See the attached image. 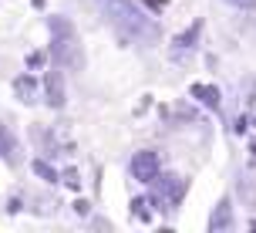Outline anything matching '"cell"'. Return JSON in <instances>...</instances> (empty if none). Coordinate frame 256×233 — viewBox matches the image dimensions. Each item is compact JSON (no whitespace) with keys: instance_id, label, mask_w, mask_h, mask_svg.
I'll return each mask as SVG.
<instances>
[{"instance_id":"6da1fadb","label":"cell","mask_w":256,"mask_h":233,"mask_svg":"<svg viewBox=\"0 0 256 233\" xmlns=\"http://www.w3.org/2000/svg\"><path fill=\"white\" fill-rule=\"evenodd\" d=\"M88 4L102 14L125 41H138V44L158 41V24L148 21V14H142L132 0H88Z\"/></svg>"},{"instance_id":"7a4b0ae2","label":"cell","mask_w":256,"mask_h":233,"mask_svg":"<svg viewBox=\"0 0 256 233\" xmlns=\"http://www.w3.org/2000/svg\"><path fill=\"white\" fill-rule=\"evenodd\" d=\"M51 34H54V61L61 68H71V71H81L84 68V51H81V41H78L74 27L68 24L64 17H51Z\"/></svg>"},{"instance_id":"3957f363","label":"cell","mask_w":256,"mask_h":233,"mask_svg":"<svg viewBox=\"0 0 256 233\" xmlns=\"http://www.w3.org/2000/svg\"><path fill=\"white\" fill-rule=\"evenodd\" d=\"M132 176L138 182H152L158 176V155L155 152H135V159H132Z\"/></svg>"},{"instance_id":"277c9868","label":"cell","mask_w":256,"mask_h":233,"mask_svg":"<svg viewBox=\"0 0 256 233\" xmlns=\"http://www.w3.org/2000/svg\"><path fill=\"white\" fill-rule=\"evenodd\" d=\"M152 186L162 199H168V206H176V199L182 196V182H176V176H155Z\"/></svg>"},{"instance_id":"5b68a950","label":"cell","mask_w":256,"mask_h":233,"mask_svg":"<svg viewBox=\"0 0 256 233\" xmlns=\"http://www.w3.org/2000/svg\"><path fill=\"white\" fill-rule=\"evenodd\" d=\"M44 95H48V102L58 108V105H64V78L61 71H48L44 75Z\"/></svg>"},{"instance_id":"8992f818","label":"cell","mask_w":256,"mask_h":233,"mask_svg":"<svg viewBox=\"0 0 256 233\" xmlns=\"http://www.w3.org/2000/svg\"><path fill=\"white\" fill-rule=\"evenodd\" d=\"M226 226H232V203L230 199H222L216 206V213H212V220H209V230L219 233V230H226Z\"/></svg>"},{"instance_id":"52a82bcc","label":"cell","mask_w":256,"mask_h":233,"mask_svg":"<svg viewBox=\"0 0 256 233\" xmlns=\"http://www.w3.org/2000/svg\"><path fill=\"white\" fill-rule=\"evenodd\" d=\"M0 159H4V162H20L17 142H14V135L4 129V125H0Z\"/></svg>"},{"instance_id":"ba28073f","label":"cell","mask_w":256,"mask_h":233,"mask_svg":"<svg viewBox=\"0 0 256 233\" xmlns=\"http://www.w3.org/2000/svg\"><path fill=\"white\" fill-rule=\"evenodd\" d=\"M192 98H199V102L209 105V108H219V91L209 88V85H192Z\"/></svg>"},{"instance_id":"9c48e42d","label":"cell","mask_w":256,"mask_h":233,"mask_svg":"<svg viewBox=\"0 0 256 233\" xmlns=\"http://www.w3.org/2000/svg\"><path fill=\"white\" fill-rule=\"evenodd\" d=\"M199 31H202V21H196V24H192V27H189V31H186V34H182V38H179V41H176V44H179L182 51H189L192 44H196V38H199Z\"/></svg>"},{"instance_id":"30bf717a","label":"cell","mask_w":256,"mask_h":233,"mask_svg":"<svg viewBox=\"0 0 256 233\" xmlns=\"http://www.w3.org/2000/svg\"><path fill=\"white\" fill-rule=\"evenodd\" d=\"M17 91H20V95H24V102H30V91H34V85H30V81H17Z\"/></svg>"},{"instance_id":"8fae6325","label":"cell","mask_w":256,"mask_h":233,"mask_svg":"<svg viewBox=\"0 0 256 233\" xmlns=\"http://www.w3.org/2000/svg\"><path fill=\"white\" fill-rule=\"evenodd\" d=\"M38 176H44V179H54V169L44 166V162H38Z\"/></svg>"},{"instance_id":"7c38bea8","label":"cell","mask_w":256,"mask_h":233,"mask_svg":"<svg viewBox=\"0 0 256 233\" xmlns=\"http://www.w3.org/2000/svg\"><path fill=\"white\" fill-rule=\"evenodd\" d=\"M27 65H30V68H38V65H44V54H30V58H27Z\"/></svg>"},{"instance_id":"4fadbf2b","label":"cell","mask_w":256,"mask_h":233,"mask_svg":"<svg viewBox=\"0 0 256 233\" xmlns=\"http://www.w3.org/2000/svg\"><path fill=\"white\" fill-rule=\"evenodd\" d=\"M230 4H236V7H253L256 0H230Z\"/></svg>"},{"instance_id":"5bb4252c","label":"cell","mask_w":256,"mask_h":233,"mask_svg":"<svg viewBox=\"0 0 256 233\" xmlns=\"http://www.w3.org/2000/svg\"><path fill=\"white\" fill-rule=\"evenodd\" d=\"M145 4H152V7H162V4H168V0H145Z\"/></svg>"}]
</instances>
